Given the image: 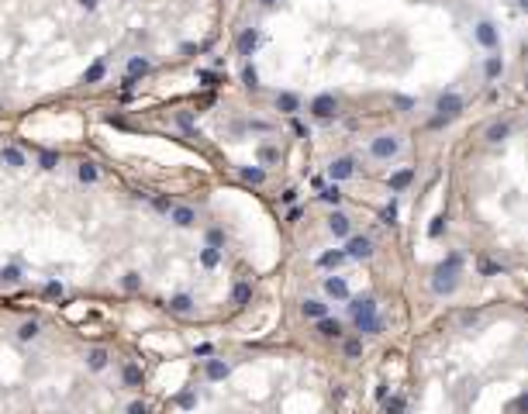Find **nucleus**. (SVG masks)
<instances>
[{
    "label": "nucleus",
    "instance_id": "20",
    "mask_svg": "<svg viewBox=\"0 0 528 414\" xmlns=\"http://www.w3.org/2000/svg\"><path fill=\"white\" fill-rule=\"evenodd\" d=\"M79 7H86V10H93V7H97V0H79Z\"/></svg>",
    "mask_w": 528,
    "mask_h": 414
},
{
    "label": "nucleus",
    "instance_id": "17",
    "mask_svg": "<svg viewBox=\"0 0 528 414\" xmlns=\"http://www.w3.org/2000/svg\"><path fill=\"white\" fill-rule=\"evenodd\" d=\"M152 204H155V210H162V214H169V207H173V201H169V197H155Z\"/></svg>",
    "mask_w": 528,
    "mask_h": 414
},
{
    "label": "nucleus",
    "instance_id": "4",
    "mask_svg": "<svg viewBox=\"0 0 528 414\" xmlns=\"http://www.w3.org/2000/svg\"><path fill=\"white\" fill-rule=\"evenodd\" d=\"M228 373H231V366H228L225 359H207V362H204V376H207L211 383H221V380H228Z\"/></svg>",
    "mask_w": 528,
    "mask_h": 414
},
{
    "label": "nucleus",
    "instance_id": "2",
    "mask_svg": "<svg viewBox=\"0 0 528 414\" xmlns=\"http://www.w3.org/2000/svg\"><path fill=\"white\" fill-rule=\"evenodd\" d=\"M380 414H528V300L442 304L404 352V380L377 387Z\"/></svg>",
    "mask_w": 528,
    "mask_h": 414
},
{
    "label": "nucleus",
    "instance_id": "13",
    "mask_svg": "<svg viewBox=\"0 0 528 414\" xmlns=\"http://www.w3.org/2000/svg\"><path fill=\"white\" fill-rule=\"evenodd\" d=\"M104 72H107V69H104V63H93V66L83 72V83H97V79H104Z\"/></svg>",
    "mask_w": 528,
    "mask_h": 414
},
{
    "label": "nucleus",
    "instance_id": "10",
    "mask_svg": "<svg viewBox=\"0 0 528 414\" xmlns=\"http://www.w3.org/2000/svg\"><path fill=\"white\" fill-rule=\"evenodd\" d=\"M121 376H125V383H128V387H138V383H142V369H138L135 362H128V366L121 369Z\"/></svg>",
    "mask_w": 528,
    "mask_h": 414
},
{
    "label": "nucleus",
    "instance_id": "7",
    "mask_svg": "<svg viewBox=\"0 0 528 414\" xmlns=\"http://www.w3.org/2000/svg\"><path fill=\"white\" fill-rule=\"evenodd\" d=\"M145 72H149V59H142V56L128 59V86H132L138 76H145Z\"/></svg>",
    "mask_w": 528,
    "mask_h": 414
},
{
    "label": "nucleus",
    "instance_id": "5",
    "mask_svg": "<svg viewBox=\"0 0 528 414\" xmlns=\"http://www.w3.org/2000/svg\"><path fill=\"white\" fill-rule=\"evenodd\" d=\"M0 162L10 166V169H21V166H24V152L14 148V145H3V148H0Z\"/></svg>",
    "mask_w": 528,
    "mask_h": 414
},
{
    "label": "nucleus",
    "instance_id": "9",
    "mask_svg": "<svg viewBox=\"0 0 528 414\" xmlns=\"http://www.w3.org/2000/svg\"><path fill=\"white\" fill-rule=\"evenodd\" d=\"M86 366H90V369H104V366H107V352H104V348H90V352H86Z\"/></svg>",
    "mask_w": 528,
    "mask_h": 414
},
{
    "label": "nucleus",
    "instance_id": "12",
    "mask_svg": "<svg viewBox=\"0 0 528 414\" xmlns=\"http://www.w3.org/2000/svg\"><path fill=\"white\" fill-rule=\"evenodd\" d=\"M35 335H38V321H24V325L17 328V339H21V342H31Z\"/></svg>",
    "mask_w": 528,
    "mask_h": 414
},
{
    "label": "nucleus",
    "instance_id": "11",
    "mask_svg": "<svg viewBox=\"0 0 528 414\" xmlns=\"http://www.w3.org/2000/svg\"><path fill=\"white\" fill-rule=\"evenodd\" d=\"M97 176H100V173H97L93 162H79V180H83V183H97Z\"/></svg>",
    "mask_w": 528,
    "mask_h": 414
},
{
    "label": "nucleus",
    "instance_id": "15",
    "mask_svg": "<svg viewBox=\"0 0 528 414\" xmlns=\"http://www.w3.org/2000/svg\"><path fill=\"white\" fill-rule=\"evenodd\" d=\"M0 279H3V283H17V279H21V270H17V266H3V270H0Z\"/></svg>",
    "mask_w": 528,
    "mask_h": 414
},
{
    "label": "nucleus",
    "instance_id": "8",
    "mask_svg": "<svg viewBox=\"0 0 528 414\" xmlns=\"http://www.w3.org/2000/svg\"><path fill=\"white\" fill-rule=\"evenodd\" d=\"M176 408H183V411H194V408H197V390H194V387L180 390V394H176Z\"/></svg>",
    "mask_w": 528,
    "mask_h": 414
},
{
    "label": "nucleus",
    "instance_id": "3",
    "mask_svg": "<svg viewBox=\"0 0 528 414\" xmlns=\"http://www.w3.org/2000/svg\"><path fill=\"white\" fill-rule=\"evenodd\" d=\"M169 221H173L176 228H190V224L197 221V210L187 207V204H173L169 207Z\"/></svg>",
    "mask_w": 528,
    "mask_h": 414
},
{
    "label": "nucleus",
    "instance_id": "6",
    "mask_svg": "<svg viewBox=\"0 0 528 414\" xmlns=\"http://www.w3.org/2000/svg\"><path fill=\"white\" fill-rule=\"evenodd\" d=\"M169 311H173V314H190V311H194V297H190V293L169 297Z\"/></svg>",
    "mask_w": 528,
    "mask_h": 414
},
{
    "label": "nucleus",
    "instance_id": "18",
    "mask_svg": "<svg viewBox=\"0 0 528 414\" xmlns=\"http://www.w3.org/2000/svg\"><path fill=\"white\" fill-rule=\"evenodd\" d=\"M45 297H63V283H45Z\"/></svg>",
    "mask_w": 528,
    "mask_h": 414
},
{
    "label": "nucleus",
    "instance_id": "14",
    "mask_svg": "<svg viewBox=\"0 0 528 414\" xmlns=\"http://www.w3.org/2000/svg\"><path fill=\"white\" fill-rule=\"evenodd\" d=\"M121 286H125L128 293H135V290L142 286V276H138V273H125V279H121Z\"/></svg>",
    "mask_w": 528,
    "mask_h": 414
},
{
    "label": "nucleus",
    "instance_id": "19",
    "mask_svg": "<svg viewBox=\"0 0 528 414\" xmlns=\"http://www.w3.org/2000/svg\"><path fill=\"white\" fill-rule=\"evenodd\" d=\"M128 414H149V408L142 401H135V404H128Z\"/></svg>",
    "mask_w": 528,
    "mask_h": 414
},
{
    "label": "nucleus",
    "instance_id": "16",
    "mask_svg": "<svg viewBox=\"0 0 528 414\" xmlns=\"http://www.w3.org/2000/svg\"><path fill=\"white\" fill-rule=\"evenodd\" d=\"M38 162H42V169H56L59 155H56V152H42V155H38Z\"/></svg>",
    "mask_w": 528,
    "mask_h": 414
},
{
    "label": "nucleus",
    "instance_id": "1",
    "mask_svg": "<svg viewBox=\"0 0 528 414\" xmlns=\"http://www.w3.org/2000/svg\"><path fill=\"white\" fill-rule=\"evenodd\" d=\"M435 210L425 235L442 263L425 290L446 304L469 283H528V86L473 111L446 138L428 176Z\"/></svg>",
    "mask_w": 528,
    "mask_h": 414
}]
</instances>
